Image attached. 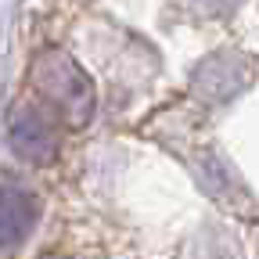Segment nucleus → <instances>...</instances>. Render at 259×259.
Segmentation results:
<instances>
[{
	"mask_svg": "<svg viewBox=\"0 0 259 259\" xmlns=\"http://www.w3.org/2000/svg\"><path fill=\"white\" fill-rule=\"evenodd\" d=\"M36 87L69 126H83L90 119L94 90H90V79L72 65V58H65L58 51L44 54L36 61Z\"/></svg>",
	"mask_w": 259,
	"mask_h": 259,
	"instance_id": "nucleus-1",
	"label": "nucleus"
},
{
	"mask_svg": "<svg viewBox=\"0 0 259 259\" xmlns=\"http://www.w3.org/2000/svg\"><path fill=\"white\" fill-rule=\"evenodd\" d=\"M40 194L18 180H0V255H15L40 227Z\"/></svg>",
	"mask_w": 259,
	"mask_h": 259,
	"instance_id": "nucleus-2",
	"label": "nucleus"
},
{
	"mask_svg": "<svg viewBox=\"0 0 259 259\" xmlns=\"http://www.w3.org/2000/svg\"><path fill=\"white\" fill-rule=\"evenodd\" d=\"M8 134H11V148L18 158L36 162V166L54 158V134H51L47 115L32 112V108H18L8 122Z\"/></svg>",
	"mask_w": 259,
	"mask_h": 259,
	"instance_id": "nucleus-3",
	"label": "nucleus"
}]
</instances>
